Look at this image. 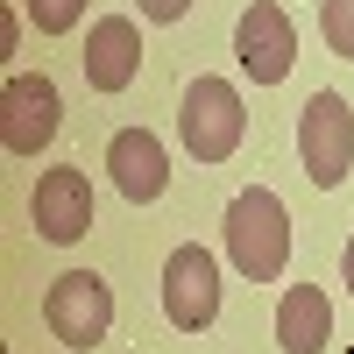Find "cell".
<instances>
[{
  "label": "cell",
  "instance_id": "1",
  "mask_svg": "<svg viewBox=\"0 0 354 354\" xmlns=\"http://www.w3.org/2000/svg\"><path fill=\"white\" fill-rule=\"evenodd\" d=\"M227 255H234V270L248 283H277L283 277V262H290V213H283V198L270 185L234 192V205H227Z\"/></svg>",
  "mask_w": 354,
  "mask_h": 354
},
{
  "label": "cell",
  "instance_id": "2",
  "mask_svg": "<svg viewBox=\"0 0 354 354\" xmlns=\"http://www.w3.org/2000/svg\"><path fill=\"white\" fill-rule=\"evenodd\" d=\"M177 135L198 163H227L248 135V113H241V93L227 78H192L185 85V106H177Z\"/></svg>",
  "mask_w": 354,
  "mask_h": 354
},
{
  "label": "cell",
  "instance_id": "3",
  "mask_svg": "<svg viewBox=\"0 0 354 354\" xmlns=\"http://www.w3.org/2000/svg\"><path fill=\"white\" fill-rule=\"evenodd\" d=\"M298 156H305V177L319 192L347 185V170H354V106L340 93H312L298 106Z\"/></svg>",
  "mask_w": 354,
  "mask_h": 354
},
{
  "label": "cell",
  "instance_id": "4",
  "mask_svg": "<svg viewBox=\"0 0 354 354\" xmlns=\"http://www.w3.org/2000/svg\"><path fill=\"white\" fill-rule=\"evenodd\" d=\"M43 326L64 340V347H100L113 333V290L93 270H64L43 290Z\"/></svg>",
  "mask_w": 354,
  "mask_h": 354
},
{
  "label": "cell",
  "instance_id": "5",
  "mask_svg": "<svg viewBox=\"0 0 354 354\" xmlns=\"http://www.w3.org/2000/svg\"><path fill=\"white\" fill-rule=\"evenodd\" d=\"M163 319L177 333H205L220 319V262L198 241L170 248V262H163Z\"/></svg>",
  "mask_w": 354,
  "mask_h": 354
},
{
  "label": "cell",
  "instance_id": "6",
  "mask_svg": "<svg viewBox=\"0 0 354 354\" xmlns=\"http://www.w3.org/2000/svg\"><path fill=\"white\" fill-rule=\"evenodd\" d=\"M57 113H64L57 85H50L43 71H15L8 85H0V142H8V156H36V149H50Z\"/></svg>",
  "mask_w": 354,
  "mask_h": 354
},
{
  "label": "cell",
  "instance_id": "7",
  "mask_svg": "<svg viewBox=\"0 0 354 354\" xmlns=\"http://www.w3.org/2000/svg\"><path fill=\"white\" fill-rule=\"evenodd\" d=\"M234 57H241V71L255 85H283L290 78V64H298V28H290V15L277 0L241 8V21H234Z\"/></svg>",
  "mask_w": 354,
  "mask_h": 354
},
{
  "label": "cell",
  "instance_id": "8",
  "mask_svg": "<svg viewBox=\"0 0 354 354\" xmlns=\"http://www.w3.org/2000/svg\"><path fill=\"white\" fill-rule=\"evenodd\" d=\"M28 220H36L43 241H78L85 227H93V185H85V170L78 163H57L36 177V192H28Z\"/></svg>",
  "mask_w": 354,
  "mask_h": 354
},
{
  "label": "cell",
  "instance_id": "9",
  "mask_svg": "<svg viewBox=\"0 0 354 354\" xmlns=\"http://www.w3.org/2000/svg\"><path fill=\"white\" fill-rule=\"evenodd\" d=\"M142 71V28L128 15H100L85 28V85L93 93H128Z\"/></svg>",
  "mask_w": 354,
  "mask_h": 354
},
{
  "label": "cell",
  "instance_id": "10",
  "mask_svg": "<svg viewBox=\"0 0 354 354\" xmlns=\"http://www.w3.org/2000/svg\"><path fill=\"white\" fill-rule=\"evenodd\" d=\"M106 170H113V185H121V198H135V205L163 198V185H170L163 142H156L149 128H121V135H113V142H106Z\"/></svg>",
  "mask_w": 354,
  "mask_h": 354
},
{
  "label": "cell",
  "instance_id": "11",
  "mask_svg": "<svg viewBox=\"0 0 354 354\" xmlns=\"http://www.w3.org/2000/svg\"><path fill=\"white\" fill-rule=\"evenodd\" d=\"M333 340V305L319 283H290L283 305H277V347L283 354H319Z\"/></svg>",
  "mask_w": 354,
  "mask_h": 354
},
{
  "label": "cell",
  "instance_id": "12",
  "mask_svg": "<svg viewBox=\"0 0 354 354\" xmlns=\"http://www.w3.org/2000/svg\"><path fill=\"white\" fill-rule=\"evenodd\" d=\"M319 36H326L333 57L354 64V0H319Z\"/></svg>",
  "mask_w": 354,
  "mask_h": 354
},
{
  "label": "cell",
  "instance_id": "13",
  "mask_svg": "<svg viewBox=\"0 0 354 354\" xmlns=\"http://www.w3.org/2000/svg\"><path fill=\"white\" fill-rule=\"evenodd\" d=\"M21 8H28V21H36L43 36H64V28H78L85 0H21Z\"/></svg>",
  "mask_w": 354,
  "mask_h": 354
},
{
  "label": "cell",
  "instance_id": "14",
  "mask_svg": "<svg viewBox=\"0 0 354 354\" xmlns=\"http://www.w3.org/2000/svg\"><path fill=\"white\" fill-rule=\"evenodd\" d=\"M135 8L149 15V21H185V15H192V0H135Z\"/></svg>",
  "mask_w": 354,
  "mask_h": 354
},
{
  "label": "cell",
  "instance_id": "15",
  "mask_svg": "<svg viewBox=\"0 0 354 354\" xmlns=\"http://www.w3.org/2000/svg\"><path fill=\"white\" fill-rule=\"evenodd\" d=\"M340 283L354 290V234H347V248H340Z\"/></svg>",
  "mask_w": 354,
  "mask_h": 354
}]
</instances>
